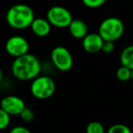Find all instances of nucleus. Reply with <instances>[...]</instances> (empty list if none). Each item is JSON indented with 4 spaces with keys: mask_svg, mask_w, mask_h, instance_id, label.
Returning a JSON list of instances; mask_svg holds the SVG:
<instances>
[{
    "mask_svg": "<svg viewBox=\"0 0 133 133\" xmlns=\"http://www.w3.org/2000/svg\"><path fill=\"white\" fill-rule=\"evenodd\" d=\"M86 133H105V129L99 121H91L86 127Z\"/></svg>",
    "mask_w": 133,
    "mask_h": 133,
    "instance_id": "14",
    "label": "nucleus"
},
{
    "mask_svg": "<svg viewBox=\"0 0 133 133\" xmlns=\"http://www.w3.org/2000/svg\"><path fill=\"white\" fill-rule=\"evenodd\" d=\"M131 79L133 80V69H131Z\"/></svg>",
    "mask_w": 133,
    "mask_h": 133,
    "instance_id": "22",
    "label": "nucleus"
},
{
    "mask_svg": "<svg viewBox=\"0 0 133 133\" xmlns=\"http://www.w3.org/2000/svg\"><path fill=\"white\" fill-rule=\"evenodd\" d=\"M51 60L54 66L60 71L66 72L72 67L74 65V59L65 47L58 46L55 47L51 52Z\"/></svg>",
    "mask_w": 133,
    "mask_h": 133,
    "instance_id": "6",
    "label": "nucleus"
},
{
    "mask_svg": "<svg viewBox=\"0 0 133 133\" xmlns=\"http://www.w3.org/2000/svg\"><path fill=\"white\" fill-rule=\"evenodd\" d=\"M116 77L121 82H127L131 79V69L127 67L121 66L116 71Z\"/></svg>",
    "mask_w": 133,
    "mask_h": 133,
    "instance_id": "13",
    "label": "nucleus"
},
{
    "mask_svg": "<svg viewBox=\"0 0 133 133\" xmlns=\"http://www.w3.org/2000/svg\"><path fill=\"white\" fill-rule=\"evenodd\" d=\"M10 124V115L0 108V130L6 129Z\"/></svg>",
    "mask_w": 133,
    "mask_h": 133,
    "instance_id": "16",
    "label": "nucleus"
},
{
    "mask_svg": "<svg viewBox=\"0 0 133 133\" xmlns=\"http://www.w3.org/2000/svg\"><path fill=\"white\" fill-rule=\"evenodd\" d=\"M5 48L9 55L16 59L28 53L29 43L22 36H12L6 40Z\"/></svg>",
    "mask_w": 133,
    "mask_h": 133,
    "instance_id": "7",
    "label": "nucleus"
},
{
    "mask_svg": "<svg viewBox=\"0 0 133 133\" xmlns=\"http://www.w3.org/2000/svg\"><path fill=\"white\" fill-rule=\"evenodd\" d=\"M119 59H121V66L133 69V45H130L123 48L121 53Z\"/></svg>",
    "mask_w": 133,
    "mask_h": 133,
    "instance_id": "12",
    "label": "nucleus"
},
{
    "mask_svg": "<svg viewBox=\"0 0 133 133\" xmlns=\"http://www.w3.org/2000/svg\"><path fill=\"white\" fill-rule=\"evenodd\" d=\"M56 89L55 82L49 76H40L33 79L30 86L31 94L38 100H47L54 94Z\"/></svg>",
    "mask_w": 133,
    "mask_h": 133,
    "instance_id": "4",
    "label": "nucleus"
},
{
    "mask_svg": "<svg viewBox=\"0 0 133 133\" xmlns=\"http://www.w3.org/2000/svg\"><path fill=\"white\" fill-rule=\"evenodd\" d=\"M103 42L99 33H89L82 39V48L87 53L96 54L102 51Z\"/></svg>",
    "mask_w": 133,
    "mask_h": 133,
    "instance_id": "9",
    "label": "nucleus"
},
{
    "mask_svg": "<svg viewBox=\"0 0 133 133\" xmlns=\"http://www.w3.org/2000/svg\"><path fill=\"white\" fill-rule=\"evenodd\" d=\"M71 36L76 39H83L88 35V26L81 19H74L68 27Z\"/></svg>",
    "mask_w": 133,
    "mask_h": 133,
    "instance_id": "11",
    "label": "nucleus"
},
{
    "mask_svg": "<svg viewBox=\"0 0 133 133\" xmlns=\"http://www.w3.org/2000/svg\"><path fill=\"white\" fill-rule=\"evenodd\" d=\"M107 0H82V4L89 8H98L103 5Z\"/></svg>",
    "mask_w": 133,
    "mask_h": 133,
    "instance_id": "17",
    "label": "nucleus"
},
{
    "mask_svg": "<svg viewBox=\"0 0 133 133\" xmlns=\"http://www.w3.org/2000/svg\"><path fill=\"white\" fill-rule=\"evenodd\" d=\"M2 79H3V72H2L1 68H0V84L2 82Z\"/></svg>",
    "mask_w": 133,
    "mask_h": 133,
    "instance_id": "21",
    "label": "nucleus"
},
{
    "mask_svg": "<svg viewBox=\"0 0 133 133\" xmlns=\"http://www.w3.org/2000/svg\"><path fill=\"white\" fill-rule=\"evenodd\" d=\"M132 89H133V80H132Z\"/></svg>",
    "mask_w": 133,
    "mask_h": 133,
    "instance_id": "23",
    "label": "nucleus"
},
{
    "mask_svg": "<svg viewBox=\"0 0 133 133\" xmlns=\"http://www.w3.org/2000/svg\"><path fill=\"white\" fill-rule=\"evenodd\" d=\"M33 9L25 4H16L9 7L5 15L6 23L15 29H25L30 27L35 20Z\"/></svg>",
    "mask_w": 133,
    "mask_h": 133,
    "instance_id": "2",
    "label": "nucleus"
},
{
    "mask_svg": "<svg viewBox=\"0 0 133 133\" xmlns=\"http://www.w3.org/2000/svg\"><path fill=\"white\" fill-rule=\"evenodd\" d=\"M51 27L52 25L47 19L37 18H35L32 25L30 26V28L35 36L39 37H44L51 32Z\"/></svg>",
    "mask_w": 133,
    "mask_h": 133,
    "instance_id": "10",
    "label": "nucleus"
},
{
    "mask_svg": "<svg viewBox=\"0 0 133 133\" xmlns=\"http://www.w3.org/2000/svg\"><path fill=\"white\" fill-rule=\"evenodd\" d=\"M19 116L24 121H25V122H30V121L33 120L34 118H35V113H34V111L31 108H25Z\"/></svg>",
    "mask_w": 133,
    "mask_h": 133,
    "instance_id": "18",
    "label": "nucleus"
},
{
    "mask_svg": "<svg viewBox=\"0 0 133 133\" xmlns=\"http://www.w3.org/2000/svg\"><path fill=\"white\" fill-rule=\"evenodd\" d=\"M107 133H132V131L127 125L114 124L108 129Z\"/></svg>",
    "mask_w": 133,
    "mask_h": 133,
    "instance_id": "15",
    "label": "nucleus"
},
{
    "mask_svg": "<svg viewBox=\"0 0 133 133\" xmlns=\"http://www.w3.org/2000/svg\"><path fill=\"white\" fill-rule=\"evenodd\" d=\"M41 63L33 54L27 53L15 59L11 71L15 78L20 80H33L41 73Z\"/></svg>",
    "mask_w": 133,
    "mask_h": 133,
    "instance_id": "1",
    "label": "nucleus"
},
{
    "mask_svg": "<svg viewBox=\"0 0 133 133\" xmlns=\"http://www.w3.org/2000/svg\"><path fill=\"white\" fill-rule=\"evenodd\" d=\"M46 19L53 27L58 28H65L70 26L74 20L71 12L61 5H54L48 9Z\"/></svg>",
    "mask_w": 133,
    "mask_h": 133,
    "instance_id": "5",
    "label": "nucleus"
},
{
    "mask_svg": "<svg viewBox=\"0 0 133 133\" xmlns=\"http://www.w3.org/2000/svg\"><path fill=\"white\" fill-rule=\"evenodd\" d=\"M9 133H31L29 130L23 126H16L10 130Z\"/></svg>",
    "mask_w": 133,
    "mask_h": 133,
    "instance_id": "20",
    "label": "nucleus"
},
{
    "mask_svg": "<svg viewBox=\"0 0 133 133\" xmlns=\"http://www.w3.org/2000/svg\"><path fill=\"white\" fill-rule=\"evenodd\" d=\"M125 31V26L122 20L116 16H110L104 20L99 27V34L104 41H113L119 39Z\"/></svg>",
    "mask_w": 133,
    "mask_h": 133,
    "instance_id": "3",
    "label": "nucleus"
},
{
    "mask_svg": "<svg viewBox=\"0 0 133 133\" xmlns=\"http://www.w3.org/2000/svg\"><path fill=\"white\" fill-rule=\"evenodd\" d=\"M0 108L10 116H19L26 107L25 101L20 97L8 95L4 97L0 101Z\"/></svg>",
    "mask_w": 133,
    "mask_h": 133,
    "instance_id": "8",
    "label": "nucleus"
},
{
    "mask_svg": "<svg viewBox=\"0 0 133 133\" xmlns=\"http://www.w3.org/2000/svg\"><path fill=\"white\" fill-rule=\"evenodd\" d=\"M115 49V45L113 41H104L102 45V51L105 54H110Z\"/></svg>",
    "mask_w": 133,
    "mask_h": 133,
    "instance_id": "19",
    "label": "nucleus"
}]
</instances>
